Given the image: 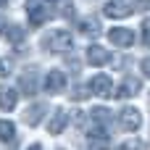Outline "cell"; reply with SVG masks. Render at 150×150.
I'll list each match as a JSON object with an SVG mask.
<instances>
[{
	"mask_svg": "<svg viewBox=\"0 0 150 150\" xmlns=\"http://www.w3.org/2000/svg\"><path fill=\"white\" fill-rule=\"evenodd\" d=\"M0 140L3 142H16V124L8 119H0Z\"/></svg>",
	"mask_w": 150,
	"mask_h": 150,
	"instance_id": "15",
	"label": "cell"
},
{
	"mask_svg": "<svg viewBox=\"0 0 150 150\" xmlns=\"http://www.w3.org/2000/svg\"><path fill=\"white\" fill-rule=\"evenodd\" d=\"M108 40H111L116 47H129V45H134V32L127 29V26H113V29L108 32Z\"/></svg>",
	"mask_w": 150,
	"mask_h": 150,
	"instance_id": "5",
	"label": "cell"
},
{
	"mask_svg": "<svg viewBox=\"0 0 150 150\" xmlns=\"http://www.w3.org/2000/svg\"><path fill=\"white\" fill-rule=\"evenodd\" d=\"M11 69H13V61L11 58H0V79H5L11 74Z\"/></svg>",
	"mask_w": 150,
	"mask_h": 150,
	"instance_id": "18",
	"label": "cell"
},
{
	"mask_svg": "<svg viewBox=\"0 0 150 150\" xmlns=\"http://www.w3.org/2000/svg\"><path fill=\"white\" fill-rule=\"evenodd\" d=\"M26 150H42V145H40V142H34L32 148H26Z\"/></svg>",
	"mask_w": 150,
	"mask_h": 150,
	"instance_id": "23",
	"label": "cell"
},
{
	"mask_svg": "<svg viewBox=\"0 0 150 150\" xmlns=\"http://www.w3.org/2000/svg\"><path fill=\"white\" fill-rule=\"evenodd\" d=\"M121 150H148V145L142 142V140H127V142H121Z\"/></svg>",
	"mask_w": 150,
	"mask_h": 150,
	"instance_id": "17",
	"label": "cell"
},
{
	"mask_svg": "<svg viewBox=\"0 0 150 150\" xmlns=\"http://www.w3.org/2000/svg\"><path fill=\"white\" fill-rule=\"evenodd\" d=\"M45 111H47V108H45L42 103H34L32 108H26V113H24V121H26L29 127H37V124L42 121V116H45Z\"/></svg>",
	"mask_w": 150,
	"mask_h": 150,
	"instance_id": "12",
	"label": "cell"
},
{
	"mask_svg": "<svg viewBox=\"0 0 150 150\" xmlns=\"http://www.w3.org/2000/svg\"><path fill=\"white\" fill-rule=\"evenodd\" d=\"M16 103H18V90L3 87V90H0V111H13Z\"/></svg>",
	"mask_w": 150,
	"mask_h": 150,
	"instance_id": "11",
	"label": "cell"
},
{
	"mask_svg": "<svg viewBox=\"0 0 150 150\" xmlns=\"http://www.w3.org/2000/svg\"><path fill=\"white\" fill-rule=\"evenodd\" d=\"M63 87H66V74L61 69H50L47 76H45V92L58 95V92H63Z\"/></svg>",
	"mask_w": 150,
	"mask_h": 150,
	"instance_id": "4",
	"label": "cell"
},
{
	"mask_svg": "<svg viewBox=\"0 0 150 150\" xmlns=\"http://www.w3.org/2000/svg\"><path fill=\"white\" fill-rule=\"evenodd\" d=\"M103 13H105L108 18H124V16L132 13V5H129L127 0H108L105 8H103Z\"/></svg>",
	"mask_w": 150,
	"mask_h": 150,
	"instance_id": "7",
	"label": "cell"
},
{
	"mask_svg": "<svg viewBox=\"0 0 150 150\" xmlns=\"http://www.w3.org/2000/svg\"><path fill=\"white\" fill-rule=\"evenodd\" d=\"M66 124H69V113H66L63 108H55L53 116H50V121H47V132H50V134H61V132L66 129Z\"/></svg>",
	"mask_w": 150,
	"mask_h": 150,
	"instance_id": "9",
	"label": "cell"
},
{
	"mask_svg": "<svg viewBox=\"0 0 150 150\" xmlns=\"http://www.w3.org/2000/svg\"><path fill=\"white\" fill-rule=\"evenodd\" d=\"M71 32H66V29H50V34H45L42 37V50H47V53H63V50H69L71 47Z\"/></svg>",
	"mask_w": 150,
	"mask_h": 150,
	"instance_id": "1",
	"label": "cell"
},
{
	"mask_svg": "<svg viewBox=\"0 0 150 150\" xmlns=\"http://www.w3.org/2000/svg\"><path fill=\"white\" fill-rule=\"evenodd\" d=\"M150 8V0H134L132 3V11H148Z\"/></svg>",
	"mask_w": 150,
	"mask_h": 150,
	"instance_id": "21",
	"label": "cell"
},
{
	"mask_svg": "<svg viewBox=\"0 0 150 150\" xmlns=\"http://www.w3.org/2000/svg\"><path fill=\"white\" fill-rule=\"evenodd\" d=\"M87 61L92 66H105V63H111V53L100 45H90L87 47Z\"/></svg>",
	"mask_w": 150,
	"mask_h": 150,
	"instance_id": "10",
	"label": "cell"
},
{
	"mask_svg": "<svg viewBox=\"0 0 150 150\" xmlns=\"http://www.w3.org/2000/svg\"><path fill=\"white\" fill-rule=\"evenodd\" d=\"M24 8H26V16H29V24L32 26H42L47 21V16H50V8H45L40 0H26Z\"/></svg>",
	"mask_w": 150,
	"mask_h": 150,
	"instance_id": "2",
	"label": "cell"
},
{
	"mask_svg": "<svg viewBox=\"0 0 150 150\" xmlns=\"http://www.w3.org/2000/svg\"><path fill=\"white\" fill-rule=\"evenodd\" d=\"M87 95H90V87H76V90L71 92V98H74V100H84Z\"/></svg>",
	"mask_w": 150,
	"mask_h": 150,
	"instance_id": "19",
	"label": "cell"
},
{
	"mask_svg": "<svg viewBox=\"0 0 150 150\" xmlns=\"http://www.w3.org/2000/svg\"><path fill=\"white\" fill-rule=\"evenodd\" d=\"M5 40H8V42H13V45H18V42L24 40V29H21V26H16V24H13V26H8Z\"/></svg>",
	"mask_w": 150,
	"mask_h": 150,
	"instance_id": "16",
	"label": "cell"
},
{
	"mask_svg": "<svg viewBox=\"0 0 150 150\" xmlns=\"http://www.w3.org/2000/svg\"><path fill=\"white\" fill-rule=\"evenodd\" d=\"M21 92H24V95H34V92H37V74L29 71V69L21 74Z\"/></svg>",
	"mask_w": 150,
	"mask_h": 150,
	"instance_id": "14",
	"label": "cell"
},
{
	"mask_svg": "<svg viewBox=\"0 0 150 150\" xmlns=\"http://www.w3.org/2000/svg\"><path fill=\"white\" fill-rule=\"evenodd\" d=\"M142 71H145V76L150 79V58H145V61H142Z\"/></svg>",
	"mask_w": 150,
	"mask_h": 150,
	"instance_id": "22",
	"label": "cell"
},
{
	"mask_svg": "<svg viewBox=\"0 0 150 150\" xmlns=\"http://www.w3.org/2000/svg\"><path fill=\"white\" fill-rule=\"evenodd\" d=\"M0 29H3V21H0Z\"/></svg>",
	"mask_w": 150,
	"mask_h": 150,
	"instance_id": "24",
	"label": "cell"
},
{
	"mask_svg": "<svg viewBox=\"0 0 150 150\" xmlns=\"http://www.w3.org/2000/svg\"><path fill=\"white\" fill-rule=\"evenodd\" d=\"M142 42H145V45H150V18H145V21H142Z\"/></svg>",
	"mask_w": 150,
	"mask_h": 150,
	"instance_id": "20",
	"label": "cell"
},
{
	"mask_svg": "<svg viewBox=\"0 0 150 150\" xmlns=\"http://www.w3.org/2000/svg\"><path fill=\"white\" fill-rule=\"evenodd\" d=\"M137 92H142V82L134 79V76H127V79L119 84V90H116L113 95H119V98H134Z\"/></svg>",
	"mask_w": 150,
	"mask_h": 150,
	"instance_id": "8",
	"label": "cell"
},
{
	"mask_svg": "<svg viewBox=\"0 0 150 150\" xmlns=\"http://www.w3.org/2000/svg\"><path fill=\"white\" fill-rule=\"evenodd\" d=\"M90 92L92 95H100V98H113V84L105 74H98L92 82H90Z\"/></svg>",
	"mask_w": 150,
	"mask_h": 150,
	"instance_id": "6",
	"label": "cell"
},
{
	"mask_svg": "<svg viewBox=\"0 0 150 150\" xmlns=\"http://www.w3.org/2000/svg\"><path fill=\"white\" fill-rule=\"evenodd\" d=\"M119 124H121L127 132H137V129L142 127V113H140L137 108L127 105V108H121V113H119Z\"/></svg>",
	"mask_w": 150,
	"mask_h": 150,
	"instance_id": "3",
	"label": "cell"
},
{
	"mask_svg": "<svg viewBox=\"0 0 150 150\" xmlns=\"http://www.w3.org/2000/svg\"><path fill=\"white\" fill-rule=\"evenodd\" d=\"M0 3H5V0H0Z\"/></svg>",
	"mask_w": 150,
	"mask_h": 150,
	"instance_id": "25",
	"label": "cell"
},
{
	"mask_svg": "<svg viewBox=\"0 0 150 150\" xmlns=\"http://www.w3.org/2000/svg\"><path fill=\"white\" fill-rule=\"evenodd\" d=\"M76 29H79L82 34H87V37H95V34H100V24H98V18H92V16L82 18V21L76 24Z\"/></svg>",
	"mask_w": 150,
	"mask_h": 150,
	"instance_id": "13",
	"label": "cell"
}]
</instances>
